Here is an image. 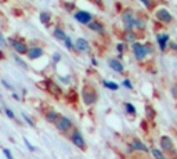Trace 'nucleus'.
Returning a JSON list of instances; mask_svg holds the SVG:
<instances>
[{"mask_svg": "<svg viewBox=\"0 0 177 159\" xmlns=\"http://www.w3.org/2000/svg\"><path fill=\"white\" fill-rule=\"evenodd\" d=\"M7 43H9V46L14 50V53L17 55L18 54H27L28 44L25 43V40L19 39V37H10V39L7 40Z\"/></svg>", "mask_w": 177, "mask_h": 159, "instance_id": "obj_1", "label": "nucleus"}, {"mask_svg": "<svg viewBox=\"0 0 177 159\" xmlns=\"http://www.w3.org/2000/svg\"><path fill=\"white\" fill-rule=\"evenodd\" d=\"M132 50H133V53H134L136 58H137L138 61L144 60L145 55H147L148 53H151V47H150V46L141 44V43H138V42L132 43Z\"/></svg>", "mask_w": 177, "mask_h": 159, "instance_id": "obj_2", "label": "nucleus"}, {"mask_svg": "<svg viewBox=\"0 0 177 159\" xmlns=\"http://www.w3.org/2000/svg\"><path fill=\"white\" fill-rule=\"evenodd\" d=\"M82 98H83V102L86 105H93L94 102L97 101L98 97H97V93L93 87L86 86L83 89V91H82Z\"/></svg>", "mask_w": 177, "mask_h": 159, "instance_id": "obj_3", "label": "nucleus"}, {"mask_svg": "<svg viewBox=\"0 0 177 159\" xmlns=\"http://www.w3.org/2000/svg\"><path fill=\"white\" fill-rule=\"evenodd\" d=\"M122 21H123V24H125L126 32L133 30V26H134V12H133V10L127 9L122 12Z\"/></svg>", "mask_w": 177, "mask_h": 159, "instance_id": "obj_4", "label": "nucleus"}, {"mask_svg": "<svg viewBox=\"0 0 177 159\" xmlns=\"http://www.w3.org/2000/svg\"><path fill=\"white\" fill-rule=\"evenodd\" d=\"M55 129L58 130V132L61 133H66L69 132V130L72 129V122H71V119L66 116H61L58 118V120L55 122Z\"/></svg>", "mask_w": 177, "mask_h": 159, "instance_id": "obj_5", "label": "nucleus"}, {"mask_svg": "<svg viewBox=\"0 0 177 159\" xmlns=\"http://www.w3.org/2000/svg\"><path fill=\"white\" fill-rule=\"evenodd\" d=\"M73 17H75L76 21L80 22V24H83V25H87L89 22L93 21V15H91L89 11H84V10H78Z\"/></svg>", "mask_w": 177, "mask_h": 159, "instance_id": "obj_6", "label": "nucleus"}, {"mask_svg": "<svg viewBox=\"0 0 177 159\" xmlns=\"http://www.w3.org/2000/svg\"><path fill=\"white\" fill-rule=\"evenodd\" d=\"M71 141H72V144H75L78 148H80V150H84L86 148V141H84L83 136H82V133L79 132L78 129L73 130L72 136H71Z\"/></svg>", "mask_w": 177, "mask_h": 159, "instance_id": "obj_7", "label": "nucleus"}, {"mask_svg": "<svg viewBox=\"0 0 177 159\" xmlns=\"http://www.w3.org/2000/svg\"><path fill=\"white\" fill-rule=\"evenodd\" d=\"M44 54V50L39 46H32V47H28V51H27V55H28V60L30 61H35L37 58H40L42 55Z\"/></svg>", "mask_w": 177, "mask_h": 159, "instance_id": "obj_8", "label": "nucleus"}, {"mask_svg": "<svg viewBox=\"0 0 177 159\" xmlns=\"http://www.w3.org/2000/svg\"><path fill=\"white\" fill-rule=\"evenodd\" d=\"M73 48H75L76 51H80V53H89V51H90V44H89V42H87L86 39L78 37L76 42L73 43Z\"/></svg>", "mask_w": 177, "mask_h": 159, "instance_id": "obj_9", "label": "nucleus"}, {"mask_svg": "<svg viewBox=\"0 0 177 159\" xmlns=\"http://www.w3.org/2000/svg\"><path fill=\"white\" fill-rule=\"evenodd\" d=\"M46 90L47 91H50L53 96H55V97H58V96H61V93H62V90H61V87L58 86V84H55L53 80H46Z\"/></svg>", "mask_w": 177, "mask_h": 159, "instance_id": "obj_10", "label": "nucleus"}, {"mask_svg": "<svg viewBox=\"0 0 177 159\" xmlns=\"http://www.w3.org/2000/svg\"><path fill=\"white\" fill-rule=\"evenodd\" d=\"M156 18H158L159 21L165 22V24H169V22H172L173 17H172V14L166 9H161L156 11Z\"/></svg>", "mask_w": 177, "mask_h": 159, "instance_id": "obj_11", "label": "nucleus"}, {"mask_svg": "<svg viewBox=\"0 0 177 159\" xmlns=\"http://www.w3.org/2000/svg\"><path fill=\"white\" fill-rule=\"evenodd\" d=\"M44 118L46 120H47L48 123H51V125H55V122L58 120V118H60V114H58L55 109H47V111L44 112Z\"/></svg>", "mask_w": 177, "mask_h": 159, "instance_id": "obj_12", "label": "nucleus"}, {"mask_svg": "<svg viewBox=\"0 0 177 159\" xmlns=\"http://www.w3.org/2000/svg\"><path fill=\"white\" fill-rule=\"evenodd\" d=\"M161 147H162L163 151H173V141L170 140V137L168 136H162L161 137Z\"/></svg>", "mask_w": 177, "mask_h": 159, "instance_id": "obj_13", "label": "nucleus"}, {"mask_svg": "<svg viewBox=\"0 0 177 159\" xmlns=\"http://www.w3.org/2000/svg\"><path fill=\"white\" fill-rule=\"evenodd\" d=\"M108 65L114 69L115 72H119V73H122L123 69H125V68H123V64L120 62L119 60H116V58H109V60H108Z\"/></svg>", "mask_w": 177, "mask_h": 159, "instance_id": "obj_14", "label": "nucleus"}, {"mask_svg": "<svg viewBox=\"0 0 177 159\" xmlns=\"http://www.w3.org/2000/svg\"><path fill=\"white\" fill-rule=\"evenodd\" d=\"M156 40H158V44H159L161 51H165L166 46H168V42H169V35H166V33H163V35H158V36H156Z\"/></svg>", "mask_w": 177, "mask_h": 159, "instance_id": "obj_15", "label": "nucleus"}, {"mask_svg": "<svg viewBox=\"0 0 177 159\" xmlns=\"http://www.w3.org/2000/svg\"><path fill=\"white\" fill-rule=\"evenodd\" d=\"M130 147L133 148V150H137V151H143V152H148V148L145 144H143V141L137 140V138H134V140L132 141V144H130Z\"/></svg>", "mask_w": 177, "mask_h": 159, "instance_id": "obj_16", "label": "nucleus"}, {"mask_svg": "<svg viewBox=\"0 0 177 159\" xmlns=\"http://www.w3.org/2000/svg\"><path fill=\"white\" fill-rule=\"evenodd\" d=\"M53 36H54L57 40H62V42H64V40L66 39V36H68V35H66L65 30H64L61 26H55L54 30H53Z\"/></svg>", "mask_w": 177, "mask_h": 159, "instance_id": "obj_17", "label": "nucleus"}, {"mask_svg": "<svg viewBox=\"0 0 177 159\" xmlns=\"http://www.w3.org/2000/svg\"><path fill=\"white\" fill-rule=\"evenodd\" d=\"M87 26H89V29H91V30H96V32H98V33H104V26H102L98 21L89 22V24H87Z\"/></svg>", "mask_w": 177, "mask_h": 159, "instance_id": "obj_18", "label": "nucleus"}, {"mask_svg": "<svg viewBox=\"0 0 177 159\" xmlns=\"http://www.w3.org/2000/svg\"><path fill=\"white\" fill-rule=\"evenodd\" d=\"M39 19L42 24H44L46 26H48V24H50V21H51V14L48 11H42L39 14Z\"/></svg>", "mask_w": 177, "mask_h": 159, "instance_id": "obj_19", "label": "nucleus"}, {"mask_svg": "<svg viewBox=\"0 0 177 159\" xmlns=\"http://www.w3.org/2000/svg\"><path fill=\"white\" fill-rule=\"evenodd\" d=\"M12 60H14V62L17 64V65H18V66H21L22 69H28V64L25 62V61L22 60V58L19 57V55H17V54H15V53H14V54H12Z\"/></svg>", "mask_w": 177, "mask_h": 159, "instance_id": "obj_20", "label": "nucleus"}, {"mask_svg": "<svg viewBox=\"0 0 177 159\" xmlns=\"http://www.w3.org/2000/svg\"><path fill=\"white\" fill-rule=\"evenodd\" d=\"M21 116H22V119L27 122V125H29L30 127H36V123H35V120H33L32 118H30L29 115L27 114V112H21Z\"/></svg>", "mask_w": 177, "mask_h": 159, "instance_id": "obj_21", "label": "nucleus"}, {"mask_svg": "<svg viewBox=\"0 0 177 159\" xmlns=\"http://www.w3.org/2000/svg\"><path fill=\"white\" fill-rule=\"evenodd\" d=\"M102 83H104L105 87H108L109 90H114L115 91V90H118V89H119V84L115 83V82H107V80H104Z\"/></svg>", "mask_w": 177, "mask_h": 159, "instance_id": "obj_22", "label": "nucleus"}, {"mask_svg": "<svg viewBox=\"0 0 177 159\" xmlns=\"http://www.w3.org/2000/svg\"><path fill=\"white\" fill-rule=\"evenodd\" d=\"M0 82H2V84H3V86L6 87V90H10V91H11V93H12V91H15L14 86H12V84L10 83L9 80H6V79H4V78H2V79H0Z\"/></svg>", "mask_w": 177, "mask_h": 159, "instance_id": "obj_23", "label": "nucleus"}, {"mask_svg": "<svg viewBox=\"0 0 177 159\" xmlns=\"http://www.w3.org/2000/svg\"><path fill=\"white\" fill-rule=\"evenodd\" d=\"M125 39H126V42H130V43H134L136 42V35L133 30H130V32H126L125 33Z\"/></svg>", "mask_w": 177, "mask_h": 159, "instance_id": "obj_24", "label": "nucleus"}, {"mask_svg": "<svg viewBox=\"0 0 177 159\" xmlns=\"http://www.w3.org/2000/svg\"><path fill=\"white\" fill-rule=\"evenodd\" d=\"M4 114H6V116L9 118V119H15V114H14V111H12L11 108H9V107H4Z\"/></svg>", "mask_w": 177, "mask_h": 159, "instance_id": "obj_25", "label": "nucleus"}, {"mask_svg": "<svg viewBox=\"0 0 177 159\" xmlns=\"http://www.w3.org/2000/svg\"><path fill=\"white\" fill-rule=\"evenodd\" d=\"M134 26L138 28V29H144L145 28V22L141 18H134Z\"/></svg>", "mask_w": 177, "mask_h": 159, "instance_id": "obj_26", "label": "nucleus"}, {"mask_svg": "<svg viewBox=\"0 0 177 159\" xmlns=\"http://www.w3.org/2000/svg\"><path fill=\"white\" fill-rule=\"evenodd\" d=\"M152 155H154V158H155V159H166V156L163 155L159 150H156V148H154V150H152Z\"/></svg>", "mask_w": 177, "mask_h": 159, "instance_id": "obj_27", "label": "nucleus"}, {"mask_svg": "<svg viewBox=\"0 0 177 159\" xmlns=\"http://www.w3.org/2000/svg\"><path fill=\"white\" fill-rule=\"evenodd\" d=\"M24 143H25V147H27L28 150L30 151V152H35V151H36V147H33V145L30 144V143H29V140H28L27 137H24Z\"/></svg>", "mask_w": 177, "mask_h": 159, "instance_id": "obj_28", "label": "nucleus"}, {"mask_svg": "<svg viewBox=\"0 0 177 159\" xmlns=\"http://www.w3.org/2000/svg\"><path fill=\"white\" fill-rule=\"evenodd\" d=\"M64 43H65V47L68 48V50H73V43H72V40H71L69 36H66V39L64 40Z\"/></svg>", "mask_w": 177, "mask_h": 159, "instance_id": "obj_29", "label": "nucleus"}, {"mask_svg": "<svg viewBox=\"0 0 177 159\" xmlns=\"http://www.w3.org/2000/svg\"><path fill=\"white\" fill-rule=\"evenodd\" d=\"M0 47H9V43H7V39L4 37V35L0 32Z\"/></svg>", "mask_w": 177, "mask_h": 159, "instance_id": "obj_30", "label": "nucleus"}, {"mask_svg": "<svg viewBox=\"0 0 177 159\" xmlns=\"http://www.w3.org/2000/svg\"><path fill=\"white\" fill-rule=\"evenodd\" d=\"M125 107H126V111L129 112V114L136 115V108H134V105H132V104H130V102H127V104L125 105Z\"/></svg>", "mask_w": 177, "mask_h": 159, "instance_id": "obj_31", "label": "nucleus"}, {"mask_svg": "<svg viewBox=\"0 0 177 159\" xmlns=\"http://www.w3.org/2000/svg\"><path fill=\"white\" fill-rule=\"evenodd\" d=\"M3 155L6 156L7 159H14V158H12V154H11V151H10L9 148H3Z\"/></svg>", "mask_w": 177, "mask_h": 159, "instance_id": "obj_32", "label": "nucleus"}, {"mask_svg": "<svg viewBox=\"0 0 177 159\" xmlns=\"http://www.w3.org/2000/svg\"><path fill=\"white\" fill-rule=\"evenodd\" d=\"M60 61H61V54L60 53H54V54H53V62L58 64Z\"/></svg>", "mask_w": 177, "mask_h": 159, "instance_id": "obj_33", "label": "nucleus"}, {"mask_svg": "<svg viewBox=\"0 0 177 159\" xmlns=\"http://www.w3.org/2000/svg\"><path fill=\"white\" fill-rule=\"evenodd\" d=\"M64 7H65L66 11H72V10L75 9V4L73 3H64Z\"/></svg>", "mask_w": 177, "mask_h": 159, "instance_id": "obj_34", "label": "nucleus"}, {"mask_svg": "<svg viewBox=\"0 0 177 159\" xmlns=\"http://www.w3.org/2000/svg\"><path fill=\"white\" fill-rule=\"evenodd\" d=\"M58 79H60V82H62V83L68 84L69 82H71V78L69 76H58Z\"/></svg>", "mask_w": 177, "mask_h": 159, "instance_id": "obj_35", "label": "nucleus"}, {"mask_svg": "<svg viewBox=\"0 0 177 159\" xmlns=\"http://www.w3.org/2000/svg\"><path fill=\"white\" fill-rule=\"evenodd\" d=\"M172 96H173V98L177 100V84H174V86L172 87Z\"/></svg>", "mask_w": 177, "mask_h": 159, "instance_id": "obj_36", "label": "nucleus"}, {"mask_svg": "<svg viewBox=\"0 0 177 159\" xmlns=\"http://www.w3.org/2000/svg\"><path fill=\"white\" fill-rule=\"evenodd\" d=\"M116 48H118V51H119L120 54H122V53H123V50H125V43H118Z\"/></svg>", "mask_w": 177, "mask_h": 159, "instance_id": "obj_37", "label": "nucleus"}, {"mask_svg": "<svg viewBox=\"0 0 177 159\" xmlns=\"http://www.w3.org/2000/svg\"><path fill=\"white\" fill-rule=\"evenodd\" d=\"M123 86H126L127 87V89H129V90H132V89H133V86H132V83H130V82L129 80H127V79H126V80H123Z\"/></svg>", "mask_w": 177, "mask_h": 159, "instance_id": "obj_38", "label": "nucleus"}, {"mask_svg": "<svg viewBox=\"0 0 177 159\" xmlns=\"http://www.w3.org/2000/svg\"><path fill=\"white\" fill-rule=\"evenodd\" d=\"M11 96H12V98H14V100H17V101H21V97H19V94H18V93H15V91H12V93H11Z\"/></svg>", "mask_w": 177, "mask_h": 159, "instance_id": "obj_39", "label": "nucleus"}, {"mask_svg": "<svg viewBox=\"0 0 177 159\" xmlns=\"http://www.w3.org/2000/svg\"><path fill=\"white\" fill-rule=\"evenodd\" d=\"M141 3L144 4V6H147V7H151V6H152V3H150V2H147V0H141Z\"/></svg>", "mask_w": 177, "mask_h": 159, "instance_id": "obj_40", "label": "nucleus"}, {"mask_svg": "<svg viewBox=\"0 0 177 159\" xmlns=\"http://www.w3.org/2000/svg\"><path fill=\"white\" fill-rule=\"evenodd\" d=\"M2 60H6V54H4L3 51L0 50V61H2Z\"/></svg>", "mask_w": 177, "mask_h": 159, "instance_id": "obj_41", "label": "nucleus"}, {"mask_svg": "<svg viewBox=\"0 0 177 159\" xmlns=\"http://www.w3.org/2000/svg\"><path fill=\"white\" fill-rule=\"evenodd\" d=\"M170 47L173 48V50H177V44H176V43H170Z\"/></svg>", "mask_w": 177, "mask_h": 159, "instance_id": "obj_42", "label": "nucleus"}, {"mask_svg": "<svg viewBox=\"0 0 177 159\" xmlns=\"http://www.w3.org/2000/svg\"><path fill=\"white\" fill-rule=\"evenodd\" d=\"M27 93H28L27 89H22V96H27Z\"/></svg>", "mask_w": 177, "mask_h": 159, "instance_id": "obj_43", "label": "nucleus"}, {"mask_svg": "<svg viewBox=\"0 0 177 159\" xmlns=\"http://www.w3.org/2000/svg\"><path fill=\"white\" fill-rule=\"evenodd\" d=\"M0 112H2V109H0Z\"/></svg>", "mask_w": 177, "mask_h": 159, "instance_id": "obj_44", "label": "nucleus"}]
</instances>
